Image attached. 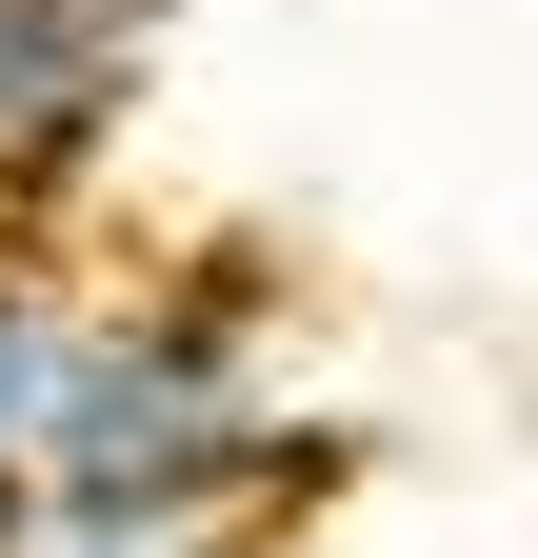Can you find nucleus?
Masks as SVG:
<instances>
[{
    "mask_svg": "<svg viewBox=\"0 0 538 558\" xmlns=\"http://www.w3.org/2000/svg\"><path fill=\"white\" fill-rule=\"evenodd\" d=\"M21 478L100 519H259L280 538L340 439L280 379V279L259 240H199L140 279H60L40 300V379H21Z\"/></svg>",
    "mask_w": 538,
    "mask_h": 558,
    "instance_id": "obj_1",
    "label": "nucleus"
},
{
    "mask_svg": "<svg viewBox=\"0 0 538 558\" xmlns=\"http://www.w3.org/2000/svg\"><path fill=\"white\" fill-rule=\"evenodd\" d=\"M0 558H280V538H259V519H100V499L0 478Z\"/></svg>",
    "mask_w": 538,
    "mask_h": 558,
    "instance_id": "obj_3",
    "label": "nucleus"
},
{
    "mask_svg": "<svg viewBox=\"0 0 538 558\" xmlns=\"http://www.w3.org/2000/svg\"><path fill=\"white\" fill-rule=\"evenodd\" d=\"M160 81V0H0V220H60Z\"/></svg>",
    "mask_w": 538,
    "mask_h": 558,
    "instance_id": "obj_2",
    "label": "nucleus"
},
{
    "mask_svg": "<svg viewBox=\"0 0 538 558\" xmlns=\"http://www.w3.org/2000/svg\"><path fill=\"white\" fill-rule=\"evenodd\" d=\"M40 300H60V279H40L21 240H0V478H21V379H40Z\"/></svg>",
    "mask_w": 538,
    "mask_h": 558,
    "instance_id": "obj_4",
    "label": "nucleus"
}]
</instances>
